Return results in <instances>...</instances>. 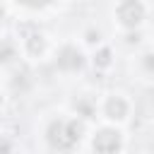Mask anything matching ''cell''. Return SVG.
<instances>
[{
    "label": "cell",
    "mask_w": 154,
    "mask_h": 154,
    "mask_svg": "<svg viewBox=\"0 0 154 154\" xmlns=\"http://www.w3.org/2000/svg\"><path fill=\"white\" fill-rule=\"evenodd\" d=\"M0 103H2V96H0Z\"/></svg>",
    "instance_id": "cell-14"
},
{
    "label": "cell",
    "mask_w": 154,
    "mask_h": 154,
    "mask_svg": "<svg viewBox=\"0 0 154 154\" xmlns=\"http://www.w3.org/2000/svg\"><path fill=\"white\" fill-rule=\"evenodd\" d=\"M12 58H14V48H12L10 43H0V60L7 63V60H12Z\"/></svg>",
    "instance_id": "cell-8"
},
{
    "label": "cell",
    "mask_w": 154,
    "mask_h": 154,
    "mask_svg": "<svg viewBox=\"0 0 154 154\" xmlns=\"http://www.w3.org/2000/svg\"><path fill=\"white\" fill-rule=\"evenodd\" d=\"M91 147H94L96 154H116V152L123 147L120 132H118V130H108V128H103V130H99V132L94 135Z\"/></svg>",
    "instance_id": "cell-2"
},
{
    "label": "cell",
    "mask_w": 154,
    "mask_h": 154,
    "mask_svg": "<svg viewBox=\"0 0 154 154\" xmlns=\"http://www.w3.org/2000/svg\"><path fill=\"white\" fill-rule=\"evenodd\" d=\"M94 65H96V67H106V65H111V51H108V48H101V51L94 55Z\"/></svg>",
    "instance_id": "cell-7"
},
{
    "label": "cell",
    "mask_w": 154,
    "mask_h": 154,
    "mask_svg": "<svg viewBox=\"0 0 154 154\" xmlns=\"http://www.w3.org/2000/svg\"><path fill=\"white\" fill-rule=\"evenodd\" d=\"M118 17H120V22H123L125 26H137V24L142 22V17H144V7H142V2H137V0L120 2V5H118Z\"/></svg>",
    "instance_id": "cell-3"
},
{
    "label": "cell",
    "mask_w": 154,
    "mask_h": 154,
    "mask_svg": "<svg viewBox=\"0 0 154 154\" xmlns=\"http://www.w3.org/2000/svg\"><path fill=\"white\" fill-rule=\"evenodd\" d=\"M43 48H46V41H43L41 34H31V36L26 38V51H29L31 55H41Z\"/></svg>",
    "instance_id": "cell-6"
},
{
    "label": "cell",
    "mask_w": 154,
    "mask_h": 154,
    "mask_svg": "<svg viewBox=\"0 0 154 154\" xmlns=\"http://www.w3.org/2000/svg\"><path fill=\"white\" fill-rule=\"evenodd\" d=\"M144 67H147V70H149V72H152V70H154V51H152V53H147V55H144Z\"/></svg>",
    "instance_id": "cell-10"
},
{
    "label": "cell",
    "mask_w": 154,
    "mask_h": 154,
    "mask_svg": "<svg viewBox=\"0 0 154 154\" xmlns=\"http://www.w3.org/2000/svg\"><path fill=\"white\" fill-rule=\"evenodd\" d=\"M2 14H5V10H2V5H0V22H2Z\"/></svg>",
    "instance_id": "cell-13"
},
{
    "label": "cell",
    "mask_w": 154,
    "mask_h": 154,
    "mask_svg": "<svg viewBox=\"0 0 154 154\" xmlns=\"http://www.w3.org/2000/svg\"><path fill=\"white\" fill-rule=\"evenodd\" d=\"M140 41V34L135 31V34H128V43H137Z\"/></svg>",
    "instance_id": "cell-11"
},
{
    "label": "cell",
    "mask_w": 154,
    "mask_h": 154,
    "mask_svg": "<svg viewBox=\"0 0 154 154\" xmlns=\"http://www.w3.org/2000/svg\"><path fill=\"white\" fill-rule=\"evenodd\" d=\"M82 63H84V58H82V53H79L75 46H65V48L58 53V67H60V70L72 72V70H79Z\"/></svg>",
    "instance_id": "cell-4"
},
{
    "label": "cell",
    "mask_w": 154,
    "mask_h": 154,
    "mask_svg": "<svg viewBox=\"0 0 154 154\" xmlns=\"http://www.w3.org/2000/svg\"><path fill=\"white\" fill-rule=\"evenodd\" d=\"M77 111H79V113H82V116H84V118H89V116H91V111H94V108H91V103H89V101H87V99H79V101H77Z\"/></svg>",
    "instance_id": "cell-9"
},
{
    "label": "cell",
    "mask_w": 154,
    "mask_h": 154,
    "mask_svg": "<svg viewBox=\"0 0 154 154\" xmlns=\"http://www.w3.org/2000/svg\"><path fill=\"white\" fill-rule=\"evenodd\" d=\"M84 125L79 120H53L48 125V142L55 149H70L82 137Z\"/></svg>",
    "instance_id": "cell-1"
},
{
    "label": "cell",
    "mask_w": 154,
    "mask_h": 154,
    "mask_svg": "<svg viewBox=\"0 0 154 154\" xmlns=\"http://www.w3.org/2000/svg\"><path fill=\"white\" fill-rule=\"evenodd\" d=\"M87 36H89V38H87V41H89V43H94V41H99V31H96V34H94V31H89V34H87Z\"/></svg>",
    "instance_id": "cell-12"
},
{
    "label": "cell",
    "mask_w": 154,
    "mask_h": 154,
    "mask_svg": "<svg viewBox=\"0 0 154 154\" xmlns=\"http://www.w3.org/2000/svg\"><path fill=\"white\" fill-rule=\"evenodd\" d=\"M125 113H128V103H125V99H120V96H111V99L106 101V116H108V118L120 120V118H125Z\"/></svg>",
    "instance_id": "cell-5"
}]
</instances>
